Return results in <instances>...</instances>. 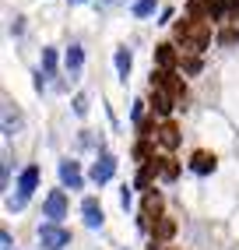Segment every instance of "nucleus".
<instances>
[{
    "instance_id": "nucleus-13",
    "label": "nucleus",
    "mask_w": 239,
    "mask_h": 250,
    "mask_svg": "<svg viewBox=\"0 0 239 250\" xmlns=\"http://www.w3.org/2000/svg\"><path fill=\"white\" fill-rule=\"evenodd\" d=\"M67 71H71V74H78L81 67H84V49H81V42H71V49H67Z\"/></svg>"
},
{
    "instance_id": "nucleus-28",
    "label": "nucleus",
    "mask_w": 239,
    "mask_h": 250,
    "mask_svg": "<svg viewBox=\"0 0 239 250\" xmlns=\"http://www.w3.org/2000/svg\"><path fill=\"white\" fill-rule=\"evenodd\" d=\"M236 18H239V7H236Z\"/></svg>"
},
{
    "instance_id": "nucleus-18",
    "label": "nucleus",
    "mask_w": 239,
    "mask_h": 250,
    "mask_svg": "<svg viewBox=\"0 0 239 250\" xmlns=\"http://www.w3.org/2000/svg\"><path fill=\"white\" fill-rule=\"evenodd\" d=\"M42 74L46 78L57 74V49H42Z\"/></svg>"
},
{
    "instance_id": "nucleus-1",
    "label": "nucleus",
    "mask_w": 239,
    "mask_h": 250,
    "mask_svg": "<svg viewBox=\"0 0 239 250\" xmlns=\"http://www.w3.org/2000/svg\"><path fill=\"white\" fill-rule=\"evenodd\" d=\"M176 39L183 42V49H190V53H204L208 42H211V28L204 25V21H197V18H186L176 28Z\"/></svg>"
},
{
    "instance_id": "nucleus-16",
    "label": "nucleus",
    "mask_w": 239,
    "mask_h": 250,
    "mask_svg": "<svg viewBox=\"0 0 239 250\" xmlns=\"http://www.w3.org/2000/svg\"><path fill=\"white\" fill-rule=\"evenodd\" d=\"M176 232V226H173V219H155V243H162V240H169Z\"/></svg>"
},
{
    "instance_id": "nucleus-3",
    "label": "nucleus",
    "mask_w": 239,
    "mask_h": 250,
    "mask_svg": "<svg viewBox=\"0 0 239 250\" xmlns=\"http://www.w3.org/2000/svg\"><path fill=\"white\" fill-rule=\"evenodd\" d=\"M67 190H49L46 194V201H42V215H46V222H63L67 219Z\"/></svg>"
},
{
    "instance_id": "nucleus-11",
    "label": "nucleus",
    "mask_w": 239,
    "mask_h": 250,
    "mask_svg": "<svg viewBox=\"0 0 239 250\" xmlns=\"http://www.w3.org/2000/svg\"><path fill=\"white\" fill-rule=\"evenodd\" d=\"M239 0H208V18H229L236 14Z\"/></svg>"
},
{
    "instance_id": "nucleus-21",
    "label": "nucleus",
    "mask_w": 239,
    "mask_h": 250,
    "mask_svg": "<svg viewBox=\"0 0 239 250\" xmlns=\"http://www.w3.org/2000/svg\"><path fill=\"white\" fill-rule=\"evenodd\" d=\"M0 180H4V190L11 187V155L4 152V162H0Z\"/></svg>"
},
{
    "instance_id": "nucleus-26",
    "label": "nucleus",
    "mask_w": 239,
    "mask_h": 250,
    "mask_svg": "<svg viewBox=\"0 0 239 250\" xmlns=\"http://www.w3.org/2000/svg\"><path fill=\"white\" fill-rule=\"evenodd\" d=\"M148 250H159V243H151V247H148Z\"/></svg>"
},
{
    "instance_id": "nucleus-27",
    "label": "nucleus",
    "mask_w": 239,
    "mask_h": 250,
    "mask_svg": "<svg viewBox=\"0 0 239 250\" xmlns=\"http://www.w3.org/2000/svg\"><path fill=\"white\" fill-rule=\"evenodd\" d=\"M71 4H81V0H71Z\"/></svg>"
},
{
    "instance_id": "nucleus-6",
    "label": "nucleus",
    "mask_w": 239,
    "mask_h": 250,
    "mask_svg": "<svg viewBox=\"0 0 239 250\" xmlns=\"http://www.w3.org/2000/svg\"><path fill=\"white\" fill-rule=\"evenodd\" d=\"M60 183H63V187H71V190H81V187H84L81 166H78L74 159H63V162H60Z\"/></svg>"
},
{
    "instance_id": "nucleus-24",
    "label": "nucleus",
    "mask_w": 239,
    "mask_h": 250,
    "mask_svg": "<svg viewBox=\"0 0 239 250\" xmlns=\"http://www.w3.org/2000/svg\"><path fill=\"white\" fill-rule=\"evenodd\" d=\"M218 42H221V46H232V42H236V32H232V28H229V32H221Z\"/></svg>"
},
{
    "instance_id": "nucleus-23",
    "label": "nucleus",
    "mask_w": 239,
    "mask_h": 250,
    "mask_svg": "<svg viewBox=\"0 0 239 250\" xmlns=\"http://www.w3.org/2000/svg\"><path fill=\"white\" fill-rule=\"evenodd\" d=\"M130 116H134V124H141L144 120V103H134V113Z\"/></svg>"
},
{
    "instance_id": "nucleus-9",
    "label": "nucleus",
    "mask_w": 239,
    "mask_h": 250,
    "mask_svg": "<svg viewBox=\"0 0 239 250\" xmlns=\"http://www.w3.org/2000/svg\"><path fill=\"white\" fill-rule=\"evenodd\" d=\"M36 187H39V166H25L21 176H18V194L32 197V190H36Z\"/></svg>"
},
{
    "instance_id": "nucleus-25",
    "label": "nucleus",
    "mask_w": 239,
    "mask_h": 250,
    "mask_svg": "<svg viewBox=\"0 0 239 250\" xmlns=\"http://www.w3.org/2000/svg\"><path fill=\"white\" fill-rule=\"evenodd\" d=\"M183 71H186V74H197V71H200V60H186Z\"/></svg>"
},
{
    "instance_id": "nucleus-8",
    "label": "nucleus",
    "mask_w": 239,
    "mask_h": 250,
    "mask_svg": "<svg viewBox=\"0 0 239 250\" xmlns=\"http://www.w3.org/2000/svg\"><path fill=\"white\" fill-rule=\"evenodd\" d=\"M215 166H218V159H215L211 152H204V148L190 155V169H194L197 176H208V173H215Z\"/></svg>"
},
{
    "instance_id": "nucleus-22",
    "label": "nucleus",
    "mask_w": 239,
    "mask_h": 250,
    "mask_svg": "<svg viewBox=\"0 0 239 250\" xmlns=\"http://www.w3.org/2000/svg\"><path fill=\"white\" fill-rule=\"evenodd\" d=\"M130 190H134V187H127V183L120 187V205H123V208H130Z\"/></svg>"
},
{
    "instance_id": "nucleus-19",
    "label": "nucleus",
    "mask_w": 239,
    "mask_h": 250,
    "mask_svg": "<svg viewBox=\"0 0 239 250\" xmlns=\"http://www.w3.org/2000/svg\"><path fill=\"white\" fill-rule=\"evenodd\" d=\"M25 205H28L25 194H7V208H11V211H21Z\"/></svg>"
},
{
    "instance_id": "nucleus-17",
    "label": "nucleus",
    "mask_w": 239,
    "mask_h": 250,
    "mask_svg": "<svg viewBox=\"0 0 239 250\" xmlns=\"http://www.w3.org/2000/svg\"><path fill=\"white\" fill-rule=\"evenodd\" d=\"M155 7H159V0H134V14H138V18H148V14H155Z\"/></svg>"
},
{
    "instance_id": "nucleus-4",
    "label": "nucleus",
    "mask_w": 239,
    "mask_h": 250,
    "mask_svg": "<svg viewBox=\"0 0 239 250\" xmlns=\"http://www.w3.org/2000/svg\"><path fill=\"white\" fill-rule=\"evenodd\" d=\"M21 130H25V116H21L18 103H11V99H4V138L11 141V138H18Z\"/></svg>"
},
{
    "instance_id": "nucleus-12",
    "label": "nucleus",
    "mask_w": 239,
    "mask_h": 250,
    "mask_svg": "<svg viewBox=\"0 0 239 250\" xmlns=\"http://www.w3.org/2000/svg\"><path fill=\"white\" fill-rule=\"evenodd\" d=\"M113 60H116V74H120V81H127V78H130V67H134V57H130V49H127V46H120Z\"/></svg>"
},
{
    "instance_id": "nucleus-20",
    "label": "nucleus",
    "mask_w": 239,
    "mask_h": 250,
    "mask_svg": "<svg viewBox=\"0 0 239 250\" xmlns=\"http://www.w3.org/2000/svg\"><path fill=\"white\" fill-rule=\"evenodd\" d=\"M74 113H78V116H88V95H84V92L74 95Z\"/></svg>"
},
{
    "instance_id": "nucleus-5",
    "label": "nucleus",
    "mask_w": 239,
    "mask_h": 250,
    "mask_svg": "<svg viewBox=\"0 0 239 250\" xmlns=\"http://www.w3.org/2000/svg\"><path fill=\"white\" fill-rule=\"evenodd\" d=\"M113 176H116V159L109 152H99V159L92 162V180L102 187V183H109Z\"/></svg>"
},
{
    "instance_id": "nucleus-15",
    "label": "nucleus",
    "mask_w": 239,
    "mask_h": 250,
    "mask_svg": "<svg viewBox=\"0 0 239 250\" xmlns=\"http://www.w3.org/2000/svg\"><path fill=\"white\" fill-rule=\"evenodd\" d=\"M155 138H159L165 148H176V145H179V130H176V124H162V127L155 130Z\"/></svg>"
},
{
    "instance_id": "nucleus-14",
    "label": "nucleus",
    "mask_w": 239,
    "mask_h": 250,
    "mask_svg": "<svg viewBox=\"0 0 239 250\" xmlns=\"http://www.w3.org/2000/svg\"><path fill=\"white\" fill-rule=\"evenodd\" d=\"M155 63H159V71H173V67H176L173 46H155Z\"/></svg>"
},
{
    "instance_id": "nucleus-7",
    "label": "nucleus",
    "mask_w": 239,
    "mask_h": 250,
    "mask_svg": "<svg viewBox=\"0 0 239 250\" xmlns=\"http://www.w3.org/2000/svg\"><path fill=\"white\" fill-rule=\"evenodd\" d=\"M81 215H84V226L88 229H102V222H106V211H102V205L95 197H84L81 201Z\"/></svg>"
},
{
    "instance_id": "nucleus-2",
    "label": "nucleus",
    "mask_w": 239,
    "mask_h": 250,
    "mask_svg": "<svg viewBox=\"0 0 239 250\" xmlns=\"http://www.w3.org/2000/svg\"><path fill=\"white\" fill-rule=\"evenodd\" d=\"M39 243H42V250H67L71 247V229H63L60 222H42Z\"/></svg>"
},
{
    "instance_id": "nucleus-10",
    "label": "nucleus",
    "mask_w": 239,
    "mask_h": 250,
    "mask_svg": "<svg viewBox=\"0 0 239 250\" xmlns=\"http://www.w3.org/2000/svg\"><path fill=\"white\" fill-rule=\"evenodd\" d=\"M173 103H176V99L169 95L165 88H159V85H151V106H155V113L169 116V109H173Z\"/></svg>"
}]
</instances>
